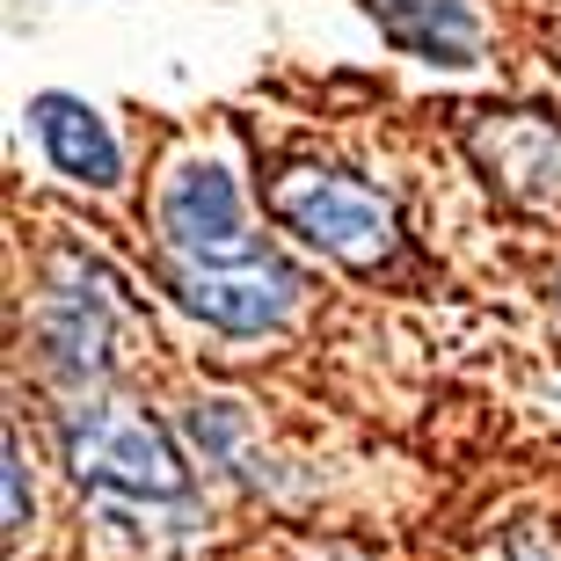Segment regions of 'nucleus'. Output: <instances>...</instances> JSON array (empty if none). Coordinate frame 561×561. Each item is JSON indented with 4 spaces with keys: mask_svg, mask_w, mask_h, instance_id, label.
<instances>
[{
    "mask_svg": "<svg viewBox=\"0 0 561 561\" xmlns=\"http://www.w3.org/2000/svg\"><path fill=\"white\" fill-rule=\"evenodd\" d=\"M263 211H271L285 233H299L307 249H321L329 263H343L351 277H387L409 263V233H401V211L387 190H373L351 168H277L263 183Z\"/></svg>",
    "mask_w": 561,
    "mask_h": 561,
    "instance_id": "nucleus-1",
    "label": "nucleus"
},
{
    "mask_svg": "<svg viewBox=\"0 0 561 561\" xmlns=\"http://www.w3.org/2000/svg\"><path fill=\"white\" fill-rule=\"evenodd\" d=\"M59 445L81 489L110 503H190V459L161 416L117 394H73L59 409Z\"/></svg>",
    "mask_w": 561,
    "mask_h": 561,
    "instance_id": "nucleus-2",
    "label": "nucleus"
},
{
    "mask_svg": "<svg viewBox=\"0 0 561 561\" xmlns=\"http://www.w3.org/2000/svg\"><path fill=\"white\" fill-rule=\"evenodd\" d=\"M37 357L44 373L73 387V394H103L110 373H117V335H125V299H117V277L88 255H51L37 285Z\"/></svg>",
    "mask_w": 561,
    "mask_h": 561,
    "instance_id": "nucleus-3",
    "label": "nucleus"
},
{
    "mask_svg": "<svg viewBox=\"0 0 561 561\" xmlns=\"http://www.w3.org/2000/svg\"><path fill=\"white\" fill-rule=\"evenodd\" d=\"M161 285L183 313H197L205 329L233 335V343L291 329V313L307 307V271L277 249L249 255V263H161Z\"/></svg>",
    "mask_w": 561,
    "mask_h": 561,
    "instance_id": "nucleus-4",
    "label": "nucleus"
},
{
    "mask_svg": "<svg viewBox=\"0 0 561 561\" xmlns=\"http://www.w3.org/2000/svg\"><path fill=\"white\" fill-rule=\"evenodd\" d=\"M153 219H161V263H249L271 249L241 205V183L211 153H183L168 168Z\"/></svg>",
    "mask_w": 561,
    "mask_h": 561,
    "instance_id": "nucleus-5",
    "label": "nucleus"
},
{
    "mask_svg": "<svg viewBox=\"0 0 561 561\" xmlns=\"http://www.w3.org/2000/svg\"><path fill=\"white\" fill-rule=\"evenodd\" d=\"M459 146L481 168V183L525 211H561V125L547 110H467Z\"/></svg>",
    "mask_w": 561,
    "mask_h": 561,
    "instance_id": "nucleus-6",
    "label": "nucleus"
},
{
    "mask_svg": "<svg viewBox=\"0 0 561 561\" xmlns=\"http://www.w3.org/2000/svg\"><path fill=\"white\" fill-rule=\"evenodd\" d=\"M30 131H37L44 161L59 168L66 183H81V190L125 183V146H117V131L103 125L95 103L66 95V88H44V95H30Z\"/></svg>",
    "mask_w": 561,
    "mask_h": 561,
    "instance_id": "nucleus-7",
    "label": "nucleus"
},
{
    "mask_svg": "<svg viewBox=\"0 0 561 561\" xmlns=\"http://www.w3.org/2000/svg\"><path fill=\"white\" fill-rule=\"evenodd\" d=\"M379 22V37L423 66H474L481 59V15L474 0H357Z\"/></svg>",
    "mask_w": 561,
    "mask_h": 561,
    "instance_id": "nucleus-8",
    "label": "nucleus"
},
{
    "mask_svg": "<svg viewBox=\"0 0 561 561\" xmlns=\"http://www.w3.org/2000/svg\"><path fill=\"white\" fill-rule=\"evenodd\" d=\"M0 467H8V525H0V533H8V540H22V525H30V459H22V431H8L0 437Z\"/></svg>",
    "mask_w": 561,
    "mask_h": 561,
    "instance_id": "nucleus-9",
    "label": "nucleus"
},
{
    "mask_svg": "<svg viewBox=\"0 0 561 561\" xmlns=\"http://www.w3.org/2000/svg\"><path fill=\"white\" fill-rule=\"evenodd\" d=\"M313 561H357V554H343V547H329V554H313Z\"/></svg>",
    "mask_w": 561,
    "mask_h": 561,
    "instance_id": "nucleus-10",
    "label": "nucleus"
},
{
    "mask_svg": "<svg viewBox=\"0 0 561 561\" xmlns=\"http://www.w3.org/2000/svg\"><path fill=\"white\" fill-rule=\"evenodd\" d=\"M554 307H561V277H554Z\"/></svg>",
    "mask_w": 561,
    "mask_h": 561,
    "instance_id": "nucleus-11",
    "label": "nucleus"
}]
</instances>
